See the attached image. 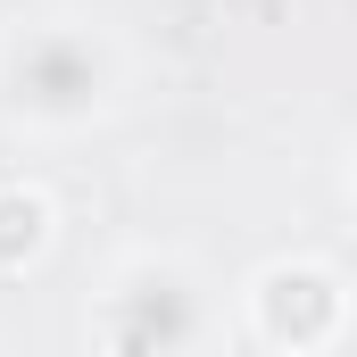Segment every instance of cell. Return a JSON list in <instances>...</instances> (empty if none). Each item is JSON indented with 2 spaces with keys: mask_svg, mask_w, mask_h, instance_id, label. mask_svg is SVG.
<instances>
[{
  "mask_svg": "<svg viewBox=\"0 0 357 357\" xmlns=\"http://www.w3.org/2000/svg\"><path fill=\"white\" fill-rule=\"evenodd\" d=\"M357 324V291L349 266L324 258V250H282L266 266L241 274V299H233V341L266 357H333Z\"/></svg>",
  "mask_w": 357,
  "mask_h": 357,
  "instance_id": "3957f363",
  "label": "cell"
},
{
  "mask_svg": "<svg viewBox=\"0 0 357 357\" xmlns=\"http://www.w3.org/2000/svg\"><path fill=\"white\" fill-rule=\"evenodd\" d=\"M133 100V42L108 8L42 0L0 25V125L17 142H84Z\"/></svg>",
  "mask_w": 357,
  "mask_h": 357,
  "instance_id": "6da1fadb",
  "label": "cell"
},
{
  "mask_svg": "<svg viewBox=\"0 0 357 357\" xmlns=\"http://www.w3.org/2000/svg\"><path fill=\"white\" fill-rule=\"evenodd\" d=\"M50 250H59V199H50V183L0 175V282L42 274Z\"/></svg>",
  "mask_w": 357,
  "mask_h": 357,
  "instance_id": "277c9868",
  "label": "cell"
},
{
  "mask_svg": "<svg viewBox=\"0 0 357 357\" xmlns=\"http://www.w3.org/2000/svg\"><path fill=\"white\" fill-rule=\"evenodd\" d=\"M84 341L100 357H208L233 341V316H225L216 274L191 250L142 241V250L108 258V274L84 307Z\"/></svg>",
  "mask_w": 357,
  "mask_h": 357,
  "instance_id": "7a4b0ae2",
  "label": "cell"
}]
</instances>
